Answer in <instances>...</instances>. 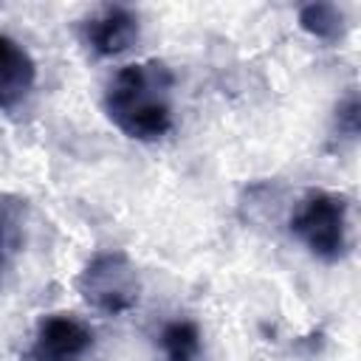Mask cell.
<instances>
[{
	"mask_svg": "<svg viewBox=\"0 0 361 361\" xmlns=\"http://www.w3.org/2000/svg\"><path fill=\"white\" fill-rule=\"evenodd\" d=\"M175 76L166 62L144 59L116 71L104 90L107 118L133 141H158L172 130Z\"/></svg>",
	"mask_w": 361,
	"mask_h": 361,
	"instance_id": "obj_1",
	"label": "cell"
},
{
	"mask_svg": "<svg viewBox=\"0 0 361 361\" xmlns=\"http://www.w3.org/2000/svg\"><path fill=\"white\" fill-rule=\"evenodd\" d=\"M350 203L338 192L307 189L290 214V234L322 262L333 265L347 254Z\"/></svg>",
	"mask_w": 361,
	"mask_h": 361,
	"instance_id": "obj_2",
	"label": "cell"
},
{
	"mask_svg": "<svg viewBox=\"0 0 361 361\" xmlns=\"http://www.w3.org/2000/svg\"><path fill=\"white\" fill-rule=\"evenodd\" d=\"M76 290L93 310H99L104 316H121L138 305L141 276H138L135 262L124 251H118V248L99 251L79 271Z\"/></svg>",
	"mask_w": 361,
	"mask_h": 361,
	"instance_id": "obj_3",
	"label": "cell"
},
{
	"mask_svg": "<svg viewBox=\"0 0 361 361\" xmlns=\"http://www.w3.org/2000/svg\"><path fill=\"white\" fill-rule=\"evenodd\" d=\"M93 347V330L71 316L51 313L37 322L31 344L20 353L23 361H82Z\"/></svg>",
	"mask_w": 361,
	"mask_h": 361,
	"instance_id": "obj_4",
	"label": "cell"
},
{
	"mask_svg": "<svg viewBox=\"0 0 361 361\" xmlns=\"http://www.w3.org/2000/svg\"><path fill=\"white\" fill-rule=\"evenodd\" d=\"M141 37L138 14L127 6H102L82 23V39L96 56H118Z\"/></svg>",
	"mask_w": 361,
	"mask_h": 361,
	"instance_id": "obj_5",
	"label": "cell"
},
{
	"mask_svg": "<svg viewBox=\"0 0 361 361\" xmlns=\"http://www.w3.org/2000/svg\"><path fill=\"white\" fill-rule=\"evenodd\" d=\"M37 82V65L31 54L11 37L0 34V110H14Z\"/></svg>",
	"mask_w": 361,
	"mask_h": 361,
	"instance_id": "obj_6",
	"label": "cell"
},
{
	"mask_svg": "<svg viewBox=\"0 0 361 361\" xmlns=\"http://www.w3.org/2000/svg\"><path fill=\"white\" fill-rule=\"evenodd\" d=\"M158 341L166 361H195L200 355V327L192 319L166 322Z\"/></svg>",
	"mask_w": 361,
	"mask_h": 361,
	"instance_id": "obj_7",
	"label": "cell"
},
{
	"mask_svg": "<svg viewBox=\"0 0 361 361\" xmlns=\"http://www.w3.org/2000/svg\"><path fill=\"white\" fill-rule=\"evenodd\" d=\"M299 25L322 42H333L344 34V14L333 3H307L299 8Z\"/></svg>",
	"mask_w": 361,
	"mask_h": 361,
	"instance_id": "obj_8",
	"label": "cell"
},
{
	"mask_svg": "<svg viewBox=\"0 0 361 361\" xmlns=\"http://www.w3.org/2000/svg\"><path fill=\"white\" fill-rule=\"evenodd\" d=\"M23 203L3 200L0 203V268L8 262L11 254L20 251L23 243Z\"/></svg>",
	"mask_w": 361,
	"mask_h": 361,
	"instance_id": "obj_9",
	"label": "cell"
},
{
	"mask_svg": "<svg viewBox=\"0 0 361 361\" xmlns=\"http://www.w3.org/2000/svg\"><path fill=\"white\" fill-rule=\"evenodd\" d=\"M358 113H361L358 96L350 90V93L338 102V107H336V133L353 141V138L358 135Z\"/></svg>",
	"mask_w": 361,
	"mask_h": 361,
	"instance_id": "obj_10",
	"label": "cell"
}]
</instances>
